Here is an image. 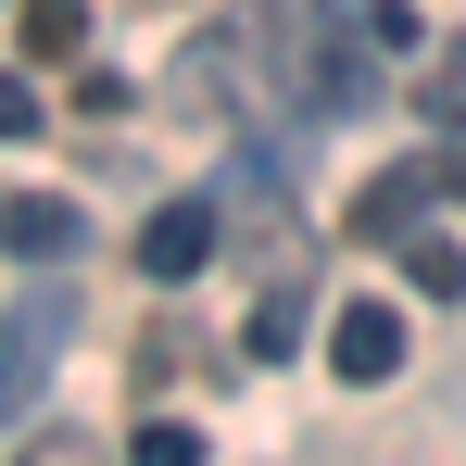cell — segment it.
Returning a JSON list of instances; mask_svg holds the SVG:
<instances>
[{"label": "cell", "mask_w": 466, "mask_h": 466, "mask_svg": "<svg viewBox=\"0 0 466 466\" xmlns=\"http://www.w3.org/2000/svg\"><path fill=\"white\" fill-rule=\"evenodd\" d=\"M252 64L278 76V101L290 114H315V127H340V114H366L379 101V51H366V25H353V0H265L252 13Z\"/></svg>", "instance_id": "cell-1"}, {"label": "cell", "mask_w": 466, "mask_h": 466, "mask_svg": "<svg viewBox=\"0 0 466 466\" xmlns=\"http://www.w3.org/2000/svg\"><path fill=\"white\" fill-rule=\"evenodd\" d=\"M64 340H76V290H64V278H38L25 303L0 315V416H13V429L38 416V379H51Z\"/></svg>", "instance_id": "cell-2"}, {"label": "cell", "mask_w": 466, "mask_h": 466, "mask_svg": "<svg viewBox=\"0 0 466 466\" xmlns=\"http://www.w3.org/2000/svg\"><path fill=\"white\" fill-rule=\"evenodd\" d=\"M215 252H228V202H164L152 228H139V278L177 290V278H202Z\"/></svg>", "instance_id": "cell-3"}, {"label": "cell", "mask_w": 466, "mask_h": 466, "mask_svg": "<svg viewBox=\"0 0 466 466\" xmlns=\"http://www.w3.org/2000/svg\"><path fill=\"white\" fill-rule=\"evenodd\" d=\"M303 328H315V278H303V265H278V278L252 290V328H239V366H290V353H303Z\"/></svg>", "instance_id": "cell-4"}, {"label": "cell", "mask_w": 466, "mask_h": 466, "mask_svg": "<svg viewBox=\"0 0 466 466\" xmlns=\"http://www.w3.org/2000/svg\"><path fill=\"white\" fill-rule=\"evenodd\" d=\"M239 51H252V13H239V25H202V38H189V51H177V114H228V88H239Z\"/></svg>", "instance_id": "cell-5"}, {"label": "cell", "mask_w": 466, "mask_h": 466, "mask_svg": "<svg viewBox=\"0 0 466 466\" xmlns=\"http://www.w3.org/2000/svg\"><path fill=\"white\" fill-rule=\"evenodd\" d=\"M328 366H340L353 390H379L390 366H403V315H390V303H340V315H328Z\"/></svg>", "instance_id": "cell-6"}, {"label": "cell", "mask_w": 466, "mask_h": 466, "mask_svg": "<svg viewBox=\"0 0 466 466\" xmlns=\"http://www.w3.org/2000/svg\"><path fill=\"white\" fill-rule=\"evenodd\" d=\"M0 252H13V265H64V252H76V202H51V189H0Z\"/></svg>", "instance_id": "cell-7"}, {"label": "cell", "mask_w": 466, "mask_h": 466, "mask_svg": "<svg viewBox=\"0 0 466 466\" xmlns=\"http://www.w3.org/2000/svg\"><path fill=\"white\" fill-rule=\"evenodd\" d=\"M429 189H441V164H390V177H366V189H353V239H403Z\"/></svg>", "instance_id": "cell-8"}, {"label": "cell", "mask_w": 466, "mask_h": 466, "mask_svg": "<svg viewBox=\"0 0 466 466\" xmlns=\"http://www.w3.org/2000/svg\"><path fill=\"white\" fill-rule=\"evenodd\" d=\"M88 38V0H25V64H76Z\"/></svg>", "instance_id": "cell-9"}, {"label": "cell", "mask_w": 466, "mask_h": 466, "mask_svg": "<svg viewBox=\"0 0 466 466\" xmlns=\"http://www.w3.org/2000/svg\"><path fill=\"white\" fill-rule=\"evenodd\" d=\"M390 252H403V278H416V290H466V239H441V228H403Z\"/></svg>", "instance_id": "cell-10"}, {"label": "cell", "mask_w": 466, "mask_h": 466, "mask_svg": "<svg viewBox=\"0 0 466 466\" xmlns=\"http://www.w3.org/2000/svg\"><path fill=\"white\" fill-rule=\"evenodd\" d=\"M416 114H429V127H466V38L429 64V76H416Z\"/></svg>", "instance_id": "cell-11"}, {"label": "cell", "mask_w": 466, "mask_h": 466, "mask_svg": "<svg viewBox=\"0 0 466 466\" xmlns=\"http://www.w3.org/2000/svg\"><path fill=\"white\" fill-rule=\"evenodd\" d=\"M353 25H366V51H379V64L416 51V13H403V0H353Z\"/></svg>", "instance_id": "cell-12"}, {"label": "cell", "mask_w": 466, "mask_h": 466, "mask_svg": "<svg viewBox=\"0 0 466 466\" xmlns=\"http://www.w3.org/2000/svg\"><path fill=\"white\" fill-rule=\"evenodd\" d=\"M127 466H202V429H177V416H152V429L127 441Z\"/></svg>", "instance_id": "cell-13"}, {"label": "cell", "mask_w": 466, "mask_h": 466, "mask_svg": "<svg viewBox=\"0 0 466 466\" xmlns=\"http://www.w3.org/2000/svg\"><path fill=\"white\" fill-rule=\"evenodd\" d=\"M13 466H114V454H101V441H76V429H38Z\"/></svg>", "instance_id": "cell-14"}, {"label": "cell", "mask_w": 466, "mask_h": 466, "mask_svg": "<svg viewBox=\"0 0 466 466\" xmlns=\"http://www.w3.org/2000/svg\"><path fill=\"white\" fill-rule=\"evenodd\" d=\"M0 139H38V88L25 76H0Z\"/></svg>", "instance_id": "cell-15"}, {"label": "cell", "mask_w": 466, "mask_h": 466, "mask_svg": "<svg viewBox=\"0 0 466 466\" xmlns=\"http://www.w3.org/2000/svg\"><path fill=\"white\" fill-rule=\"evenodd\" d=\"M441 189H454V202H466V152H441Z\"/></svg>", "instance_id": "cell-16"}]
</instances>
